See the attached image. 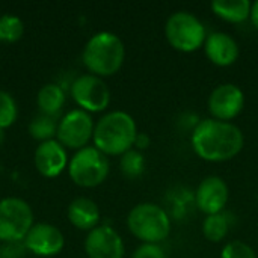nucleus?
<instances>
[{"mask_svg": "<svg viewBox=\"0 0 258 258\" xmlns=\"http://www.w3.org/2000/svg\"><path fill=\"white\" fill-rule=\"evenodd\" d=\"M243 133L233 122L207 118L201 119L192 132V148L206 162H228L243 150Z\"/></svg>", "mask_w": 258, "mask_h": 258, "instance_id": "nucleus-1", "label": "nucleus"}, {"mask_svg": "<svg viewBox=\"0 0 258 258\" xmlns=\"http://www.w3.org/2000/svg\"><path fill=\"white\" fill-rule=\"evenodd\" d=\"M138 127L132 115L113 110L98 119L94 128V147L106 156H122L133 150Z\"/></svg>", "mask_w": 258, "mask_h": 258, "instance_id": "nucleus-2", "label": "nucleus"}, {"mask_svg": "<svg viewBox=\"0 0 258 258\" xmlns=\"http://www.w3.org/2000/svg\"><path fill=\"white\" fill-rule=\"evenodd\" d=\"M82 59L91 74L109 77L121 70L125 59V47L118 35L98 32L86 42Z\"/></svg>", "mask_w": 258, "mask_h": 258, "instance_id": "nucleus-3", "label": "nucleus"}, {"mask_svg": "<svg viewBox=\"0 0 258 258\" xmlns=\"http://www.w3.org/2000/svg\"><path fill=\"white\" fill-rule=\"evenodd\" d=\"M127 227L142 243L160 245L171 234V216L159 204L141 203L130 210Z\"/></svg>", "mask_w": 258, "mask_h": 258, "instance_id": "nucleus-4", "label": "nucleus"}, {"mask_svg": "<svg viewBox=\"0 0 258 258\" xmlns=\"http://www.w3.org/2000/svg\"><path fill=\"white\" fill-rule=\"evenodd\" d=\"M165 35L172 48L181 53H194L206 42L207 32L201 20L187 11L174 12L166 24Z\"/></svg>", "mask_w": 258, "mask_h": 258, "instance_id": "nucleus-5", "label": "nucleus"}, {"mask_svg": "<svg viewBox=\"0 0 258 258\" xmlns=\"http://www.w3.org/2000/svg\"><path fill=\"white\" fill-rule=\"evenodd\" d=\"M68 174L71 180L80 187H97L109 175V160L95 147H85L79 150L68 163Z\"/></svg>", "mask_w": 258, "mask_h": 258, "instance_id": "nucleus-6", "label": "nucleus"}, {"mask_svg": "<svg viewBox=\"0 0 258 258\" xmlns=\"http://www.w3.org/2000/svg\"><path fill=\"white\" fill-rule=\"evenodd\" d=\"M33 227V212L20 198H5L0 201V240L15 243L24 240Z\"/></svg>", "mask_w": 258, "mask_h": 258, "instance_id": "nucleus-7", "label": "nucleus"}, {"mask_svg": "<svg viewBox=\"0 0 258 258\" xmlns=\"http://www.w3.org/2000/svg\"><path fill=\"white\" fill-rule=\"evenodd\" d=\"M71 97L88 113L103 112L110 104V91L106 82L94 74L79 76L71 85Z\"/></svg>", "mask_w": 258, "mask_h": 258, "instance_id": "nucleus-8", "label": "nucleus"}, {"mask_svg": "<svg viewBox=\"0 0 258 258\" xmlns=\"http://www.w3.org/2000/svg\"><path fill=\"white\" fill-rule=\"evenodd\" d=\"M94 128L92 116L82 109H74L60 119L56 138L65 148L79 151L88 147V142L94 136Z\"/></svg>", "mask_w": 258, "mask_h": 258, "instance_id": "nucleus-9", "label": "nucleus"}, {"mask_svg": "<svg viewBox=\"0 0 258 258\" xmlns=\"http://www.w3.org/2000/svg\"><path fill=\"white\" fill-rule=\"evenodd\" d=\"M245 107L243 91L233 83L216 86L209 97V112L213 119L230 122L237 118Z\"/></svg>", "mask_w": 258, "mask_h": 258, "instance_id": "nucleus-10", "label": "nucleus"}, {"mask_svg": "<svg viewBox=\"0 0 258 258\" xmlns=\"http://www.w3.org/2000/svg\"><path fill=\"white\" fill-rule=\"evenodd\" d=\"M195 206L206 216L222 213L230 198V190L222 177L209 175L206 177L197 187L195 194Z\"/></svg>", "mask_w": 258, "mask_h": 258, "instance_id": "nucleus-11", "label": "nucleus"}, {"mask_svg": "<svg viewBox=\"0 0 258 258\" xmlns=\"http://www.w3.org/2000/svg\"><path fill=\"white\" fill-rule=\"evenodd\" d=\"M23 245L27 251L38 257H54L65 245L63 234L59 228L50 224H33V227L26 234Z\"/></svg>", "mask_w": 258, "mask_h": 258, "instance_id": "nucleus-12", "label": "nucleus"}, {"mask_svg": "<svg viewBox=\"0 0 258 258\" xmlns=\"http://www.w3.org/2000/svg\"><path fill=\"white\" fill-rule=\"evenodd\" d=\"M85 252L89 258H122L125 254L121 236L109 225H98L85 239Z\"/></svg>", "mask_w": 258, "mask_h": 258, "instance_id": "nucleus-13", "label": "nucleus"}, {"mask_svg": "<svg viewBox=\"0 0 258 258\" xmlns=\"http://www.w3.org/2000/svg\"><path fill=\"white\" fill-rule=\"evenodd\" d=\"M33 162L38 172L47 178L60 175L70 163L67 150L57 139L41 142L35 150Z\"/></svg>", "mask_w": 258, "mask_h": 258, "instance_id": "nucleus-14", "label": "nucleus"}, {"mask_svg": "<svg viewBox=\"0 0 258 258\" xmlns=\"http://www.w3.org/2000/svg\"><path fill=\"white\" fill-rule=\"evenodd\" d=\"M204 51L212 63L218 67H230L239 57V44L225 32H213L206 38Z\"/></svg>", "mask_w": 258, "mask_h": 258, "instance_id": "nucleus-15", "label": "nucleus"}, {"mask_svg": "<svg viewBox=\"0 0 258 258\" xmlns=\"http://www.w3.org/2000/svg\"><path fill=\"white\" fill-rule=\"evenodd\" d=\"M68 221L73 227L82 231H91L98 227L100 209L95 201L80 197L71 201L68 206Z\"/></svg>", "mask_w": 258, "mask_h": 258, "instance_id": "nucleus-16", "label": "nucleus"}, {"mask_svg": "<svg viewBox=\"0 0 258 258\" xmlns=\"http://www.w3.org/2000/svg\"><path fill=\"white\" fill-rule=\"evenodd\" d=\"M251 5L249 0H215L210 6L219 18L239 24L251 17Z\"/></svg>", "mask_w": 258, "mask_h": 258, "instance_id": "nucleus-17", "label": "nucleus"}, {"mask_svg": "<svg viewBox=\"0 0 258 258\" xmlns=\"http://www.w3.org/2000/svg\"><path fill=\"white\" fill-rule=\"evenodd\" d=\"M36 104L42 115L57 118L65 104V92L59 85L47 83L39 89L36 97Z\"/></svg>", "mask_w": 258, "mask_h": 258, "instance_id": "nucleus-18", "label": "nucleus"}, {"mask_svg": "<svg viewBox=\"0 0 258 258\" xmlns=\"http://www.w3.org/2000/svg\"><path fill=\"white\" fill-rule=\"evenodd\" d=\"M230 227H231V222H230L228 213L222 212V213L210 215V216H206L203 222V234L209 242L219 243L227 237Z\"/></svg>", "mask_w": 258, "mask_h": 258, "instance_id": "nucleus-19", "label": "nucleus"}, {"mask_svg": "<svg viewBox=\"0 0 258 258\" xmlns=\"http://www.w3.org/2000/svg\"><path fill=\"white\" fill-rule=\"evenodd\" d=\"M57 125L59 124L56 122V118L41 113L30 121L29 133L35 141H39V142L51 141L57 135Z\"/></svg>", "mask_w": 258, "mask_h": 258, "instance_id": "nucleus-20", "label": "nucleus"}, {"mask_svg": "<svg viewBox=\"0 0 258 258\" xmlns=\"http://www.w3.org/2000/svg\"><path fill=\"white\" fill-rule=\"evenodd\" d=\"M119 169L124 177L130 180H136L142 177L145 171V157L142 151L138 150H130L125 154L119 157Z\"/></svg>", "mask_w": 258, "mask_h": 258, "instance_id": "nucleus-21", "label": "nucleus"}, {"mask_svg": "<svg viewBox=\"0 0 258 258\" xmlns=\"http://www.w3.org/2000/svg\"><path fill=\"white\" fill-rule=\"evenodd\" d=\"M24 33V24L21 18L15 15H2L0 17V41L2 42H17Z\"/></svg>", "mask_w": 258, "mask_h": 258, "instance_id": "nucleus-22", "label": "nucleus"}, {"mask_svg": "<svg viewBox=\"0 0 258 258\" xmlns=\"http://www.w3.org/2000/svg\"><path fill=\"white\" fill-rule=\"evenodd\" d=\"M17 116L18 107L14 97L6 91H0V128L11 127L17 121Z\"/></svg>", "mask_w": 258, "mask_h": 258, "instance_id": "nucleus-23", "label": "nucleus"}, {"mask_svg": "<svg viewBox=\"0 0 258 258\" xmlns=\"http://www.w3.org/2000/svg\"><path fill=\"white\" fill-rule=\"evenodd\" d=\"M221 258H257V254L248 243L242 240H233L222 248Z\"/></svg>", "mask_w": 258, "mask_h": 258, "instance_id": "nucleus-24", "label": "nucleus"}, {"mask_svg": "<svg viewBox=\"0 0 258 258\" xmlns=\"http://www.w3.org/2000/svg\"><path fill=\"white\" fill-rule=\"evenodd\" d=\"M132 258H166V252L157 243H142L135 249Z\"/></svg>", "mask_w": 258, "mask_h": 258, "instance_id": "nucleus-25", "label": "nucleus"}, {"mask_svg": "<svg viewBox=\"0 0 258 258\" xmlns=\"http://www.w3.org/2000/svg\"><path fill=\"white\" fill-rule=\"evenodd\" d=\"M148 145H150V136L147 133H138L136 141H135V147L138 148V151L148 148Z\"/></svg>", "mask_w": 258, "mask_h": 258, "instance_id": "nucleus-26", "label": "nucleus"}, {"mask_svg": "<svg viewBox=\"0 0 258 258\" xmlns=\"http://www.w3.org/2000/svg\"><path fill=\"white\" fill-rule=\"evenodd\" d=\"M249 20L252 21L254 27L258 29V0L251 5V17H249Z\"/></svg>", "mask_w": 258, "mask_h": 258, "instance_id": "nucleus-27", "label": "nucleus"}, {"mask_svg": "<svg viewBox=\"0 0 258 258\" xmlns=\"http://www.w3.org/2000/svg\"><path fill=\"white\" fill-rule=\"evenodd\" d=\"M3 141H5V132H3V128H0V145L3 144Z\"/></svg>", "mask_w": 258, "mask_h": 258, "instance_id": "nucleus-28", "label": "nucleus"}, {"mask_svg": "<svg viewBox=\"0 0 258 258\" xmlns=\"http://www.w3.org/2000/svg\"><path fill=\"white\" fill-rule=\"evenodd\" d=\"M257 200H258V197H257Z\"/></svg>", "mask_w": 258, "mask_h": 258, "instance_id": "nucleus-29", "label": "nucleus"}]
</instances>
